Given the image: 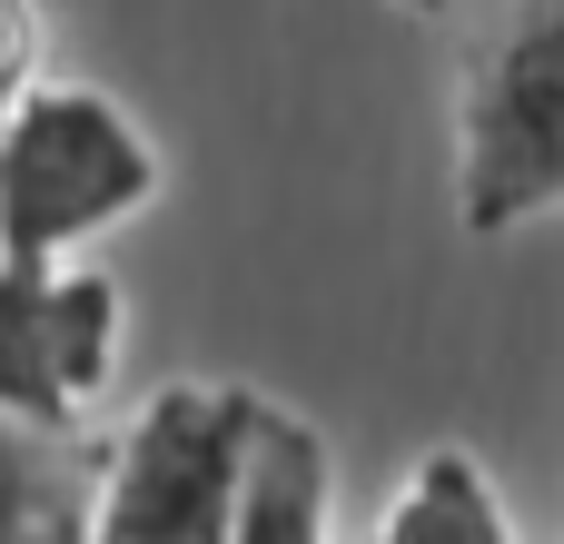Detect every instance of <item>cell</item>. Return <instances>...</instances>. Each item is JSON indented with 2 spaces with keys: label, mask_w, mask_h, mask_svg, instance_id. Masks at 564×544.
<instances>
[{
  "label": "cell",
  "mask_w": 564,
  "mask_h": 544,
  "mask_svg": "<svg viewBox=\"0 0 564 544\" xmlns=\"http://www.w3.org/2000/svg\"><path fill=\"white\" fill-rule=\"evenodd\" d=\"M367 544H525V535H516V515H506L486 456L426 446V456L397 476V496H387V515L367 525Z\"/></svg>",
  "instance_id": "7"
},
{
  "label": "cell",
  "mask_w": 564,
  "mask_h": 544,
  "mask_svg": "<svg viewBox=\"0 0 564 544\" xmlns=\"http://www.w3.org/2000/svg\"><path fill=\"white\" fill-rule=\"evenodd\" d=\"M159 139L89 79L0 109V258H89L159 198Z\"/></svg>",
  "instance_id": "1"
},
{
  "label": "cell",
  "mask_w": 564,
  "mask_h": 544,
  "mask_svg": "<svg viewBox=\"0 0 564 544\" xmlns=\"http://www.w3.org/2000/svg\"><path fill=\"white\" fill-rule=\"evenodd\" d=\"M397 10H416V20H446V10H456V0H397Z\"/></svg>",
  "instance_id": "9"
},
{
  "label": "cell",
  "mask_w": 564,
  "mask_h": 544,
  "mask_svg": "<svg viewBox=\"0 0 564 544\" xmlns=\"http://www.w3.org/2000/svg\"><path fill=\"white\" fill-rule=\"evenodd\" d=\"M564 218V0H506L456 79V228L516 238Z\"/></svg>",
  "instance_id": "3"
},
{
  "label": "cell",
  "mask_w": 564,
  "mask_h": 544,
  "mask_svg": "<svg viewBox=\"0 0 564 544\" xmlns=\"http://www.w3.org/2000/svg\"><path fill=\"white\" fill-rule=\"evenodd\" d=\"M40 59H50V20H40V0H0V109L30 99V89L50 79Z\"/></svg>",
  "instance_id": "8"
},
{
  "label": "cell",
  "mask_w": 564,
  "mask_h": 544,
  "mask_svg": "<svg viewBox=\"0 0 564 544\" xmlns=\"http://www.w3.org/2000/svg\"><path fill=\"white\" fill-rule=\"evenodd\" d=\"M268 416L278 406L238 377H169L129 406L99 436V544H228Z\"/></svg>",
  "instance_id": "2"
},
{
  "label": "cell",
  "mask_w": 564,
  "mask_h": 544,
  "mask_svg": "<svg viewBox=\"0 0 564 544\" xmlns=\"http://www.w3.org/2000/svg\"><path fill=\"white\" fill-rule=\"evenodd\" d=\"M129 347V297L89 258H0V416L89 436Z\"/></svg>",
  "instance_id": "4"
},
{
  "label": "cell",
  "mask_w": 564,
  "mask_h": 544,
  "mask_svg": "<svg viewBox=\"0 0 564 544\" xmlns=\"http://www.w3.org/2000/svg\"><path fill=\"white\" fill-rule=\"evenodd\" d=\"M228 544H337V456L307 416H268L258 436V476H248V505Z\"/></svg>",
  "instance_id": "6"
},
{
  "label": "cell",
  "mask_w": 564,
  "mask_h": 544,
  "mask_svg": "<svg viewBox=\"0 0 564 544\" xmlns=\"http://www.w3.org/2000/svg\"><path fill=\"white\" fill-rule=\"evenodd\" d=\"M0 544H99V436L0 416Z\"/></svg>",
  "instance_id": "5"
}]
</instances>
